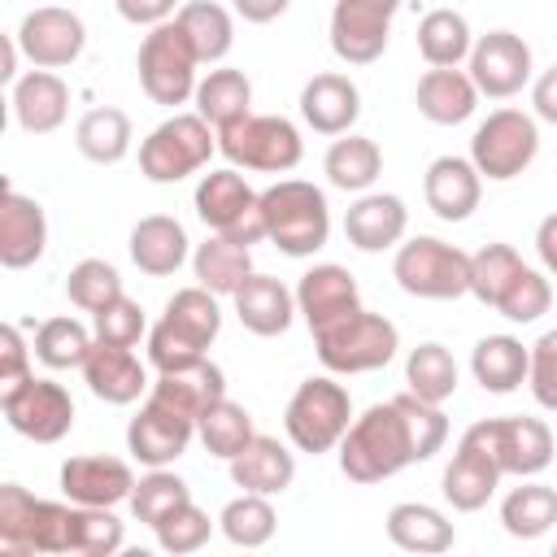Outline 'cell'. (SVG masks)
<instances>
[{
  "mask_svg": "<svg viewBox=\"0 0 557 557\" xmlns=\"http://www.w3.org/2000/svg\"><path fill=\"white\" fill-rule=\"evenodd\" d=\"M78 370H83V383L91 387V396L104 400V405H135L152 387L135 348H122V344H100L96 339Z\"/></svg>",
  "mask_w": 557,
  "mask_h": 557,
  "instance_id": "22",
  "label": "cell"
},
{
  "mask_svg": "<svg viewBox=\"0 0 557 557\" xmlns=\"http://www.w3.org/2000/svg\"><path fill=\"white\" fill-rule=\"evenodd\" d=\"M65 296H70V305H78L83 313H96V309H104L109 300L122 296V274H117L104 257H87V261H78V265L65 274Z\"/></svg>",
  "mask_w": 557,
  "mask_h": 557,
  "instance_id": "48",
  "label": "cell"
},
{
  "mask_svg": "<svg viewBox=\"0 0 557 557\" xmlns=\"http://www.w3.org/2000/svg\"><path fill=\"white\" fill-rule=\"evenodd\" d=\"M483 174L470 157H435L422 174V200L440 222H466L479 209Z\"/></svg>",
  "mask_w": 557,
  "mask_h": 557,
  "instance_id": "23",
  "label": "cell"
},
{
  "mask_svg": "<svg viewBox=\"0 0 557 557\" xmlns=\"http://www.w3.org/2000/svg\"><path fill=\"white\" fill-rule=\"evenodd\" d=\"M196 113L213 126V131H222V126H231V122H239L244 113H252V83H248V74L244 70H231V65H218V70H209L200 83H196Z\"/></svg>",
  "mask_w": 557,
  "mask_h": 557,
  "instance_id": "35",
  "label": "cell"
},
{
  "mask_svg": "<svg viewBox=\"0 0 557 557\" xmlns=\"http://www.w3.org/2000/svg\"><path fill=\"white\" fill-rule=\"evenodd\" d=\"M357 309H361V287H357V278L344 265L322 261V265L300 274V283H296V313L309 322V331L331 326V322H339V318H348Z\"/></svg>",
  "mask_w": 557,
  "mask_h": 557,
  "instance_id": "21",
  "label": "cell"
},
{
  "mask_svg": "<svg viewBox=\"0 0 557 557\" xmlns=\"http://www.w3.org/2000/svg\"><path fill=\"white\" fill-rule=\"evenodd\" d=\"M527 366H531V348L513 335H483L470 352V374L492 396L518 392L527 383Z\"/></svg>",
  "mask_w": 557,
  "mask_h": 557,
  "instance_id": "33",
  "label": "cell"
},
{
  "mask_svg": "<svg viewBox=\"0 0 557 557\" xmlns=\"http://www.w3.org/2000/svg\"><path fill=\"white\" fill-rule=\"evenodd\" d=\"M540 152V126L522 109H492L470 135V161L487 183L518 178Z\"/></svg>",
  "mask_w": 557,
  "mask_h": 557,
  "instance_id": "13",
  "label": "cell"
},
{
  "mask_svg": "<svg viewBox=\"0 0 557 557\" xmlns=\"http://www.w3.org/2000/svg\"><path fill=\"white\" fill-rule=\"evenodd\" d=\"M527 261L518 257L513 244H483L479 252H470V296L487 309H496V300L509 292V283L518 278Z\"/></svg>",
  "mask_w": 557,
  "mask_h": 557,
  "instance_id": "45",
  "label": "cell"
},
{
  "mask_svg": "<svg viewBox=\"0 0 557 557\" xmlns=\"http://www.w3.org/2000/svg\"><path fill=\"white\" fill-rule=\"evenodd\" d=\"M44 248H48L44 205L4 183V191H0V265L4 270H26L44 257Z\"/></svg>",
  "mask_w": 557,
  "mask_h": 557,
  "instance_id": "19",
  "label": "cell"
},
{
  "mask_svg": "<svg viewBox=\"0 0 557 557\" xmlns=\"http://www.w3.org/2000/svg\"><path fill=\"white\" fill-rule=\"evenodd\" d=\"M474 48V35H470V22L466 13L457 9H431L422 22H418V52L426 65H461Z\"/></svg>",
  "mask_w": 557,
  "mask_h": 557,
  "instance_id": "41",
  "label": "cell"
},
{
  "mask_svg": "<svg viewBox=\"0 0 557 557\" xmlns=\"http://www.w3.org/2000/svg\"><path fill=\"white\" fill-rule=\"evenodd\" d=\"M531 104H535V117L557 126V65L544 70L535 83H531Z\"/></svg>",
  "mask_w": 557,
  "mask_h": 557,
  "instance_id": "56",
  "label": "cell"
},
{
  "mask_svg": "<svg viewBox=\"0 0 557 557\" xmlns=\"http://www.w3.org/2000/svg\"><path fill=\"white\" fill-rule=\"evenodd\" d=\"M174 22L187 30V39H191L200 65H218V61L231 52V44H235V22H231V13H226L222 4H213V0H187V4L174 13Z\"/></svg>",
  "mask_w": 557,
  "mask_h": 557,
  "instance_id": "40",
  "label": "cell"
},
{
  "mask_svg": "<svg viewBox=\"0 0 557 557\" xmlns=\"http://www.w3.org/2000/svg\"><path fill=\"white\" fill-rule=\"evenodd\" d=\"M405 0H335L331 9V52L344 65H374L387 48L392 17Z\"/></svg>",
  "mask_w": 557,
  "mask_h": 557,
  "instance_id": "15",
  "label": "cell"
},
{
  "mask_svg": "<svg viewBox=\"0 0 557 557\" xmlns=\"http://www.w3.org/2000/svg\"><path fill=\"white\" fill-rule=\"evenodd\" d=\"M191 435H196V422L191 418H183L178 409H170L165 400H157V396H148L144 405H139V413L126 422V453L139 461V466H170V461H178L183 453H187V444H191Z\"/></svg>",
  "mask_w": 557,
  "mask_h": 557,
  "instance_id": "18",
  "label": "cell"
},
{
  "mask_svg": "<svg viewBox=\"0 0 557 557\" xmlns=\"http://www.w3.org/2000/svg\"><path fill=\"white\" fill-rule=\"evenodd\" d=\"M131 261L139 265V274L165 278L187 261V231L178 218L170 213H148L131 226Z\"/></svg>",
  "mask_w": 557,
  "mask_h": 557,
  "instance_id": "31",
  "label": "cell"
},
{
  "mask_svg": "<svg viewBox=\"0 0 557 557\" xmlns=\"http://www.w3.org/2000/svg\"><path fill=\"white\" fill-rule=\"evenodd\" d=\"M470 78L479 96L487 100H509L531 83V48L513 30H487L470 48Z\"/></svg>",
  "mask_w": 557,
  "mask_h": 557,
  "instance_id": "17",
  "label": "cell"
},
{
  "mask_svg": "<svg viewBox=\"0 0 557 557\" xmlns=\"http://www.w3.org/2000/svg\"><path fill=\"white\" fill-rule=\"evenodd\" d=\"M222 331V309L218 296L209 287H178L165 300V313L157 318V326H148V361L157 374L196 366L209 357V344Z\"/></svg>",
  "mask_w": 557,
  "mask_h": 557,
  "instance_id": "2",
  "label": "cell"
},
{
  "mask_svg": "<svg viewBox=\"0 0 557 557\" xmlns=\"http://www.w3.org/2000/svg\"><path fill=\"white\" fill-rule=\"evenodd\" d=\"M548 305H553V283L540 274V270H531V265H522L518 270V278L509 283V292L496 300V313L500 318H509V322H535V318H544L548 313Z\"/></svg>",
  "mask_w": 557,
  "mask_h": 557,
  "instance_id": "51",
  "label": "cell"
},
{
  "mask_svg": "<svg viewBox=\"0 0 557 557\" xmlns=\"http://www.w3.org/2000/svg\"><path fill=\"white\" fill-rule=\"evenodd\" d=\"M392 278L418 300H457L470 292V252L435 235H413L396 244Z\"/></svg>",
  "mask_w": 557,
  "mask_h": 557,
  "instance_id": "9",
  "label": "cell"
},
{
  "mask_svg": "<svg viewBox=\"0 0 557 557\" xmlns=\"http://www.w3.org/2000/svg\"><path fill=\"white\" fill-rule=\"evenodd\" d=\"M113 9H117V17L131 22V26H161V22H170L183 4H178V0H113Z\"/></svg>",
  "mask_w": 557,
  "mask_h": 557,
  "instance_id": "55",
  "label": "cell"
},
{
  "mask_svg": "<svg viewBox=\"0 0 557 557\" xmlns=\"http://www.w3.org/2000/svg\"><path fill=\"white\" fill-rule=\"evenodd\" d=\"M17 48L22 57L35 65V70H61V65H74L87 48V26L74 9H61V4H44V9H30L22 22H17Z\"/></svg>",
  "mask_w": 557,
  "mask_h": 557,
  "instance_id": "16",
  "label": "cell"
},
{
  "mask_svg": "<svg viewBox=\"0 0 557 557\" xmlns=\"http://www.w3.org/2000/svg\"><path fill=\"white\" fill-rule=\"evenodd\" d=\"M196 218L213 231V235H226L231 244H261L265 239V209H261V191L248 187V178L226 165V170H209L200 183H196Z\"/></svg>",
  "mask_w": 557,
  "mask_h": 557,
  "instance_id": "11",
  "label": "cell"
},
{
  "mask_svg": "<svg viewBox=\"0 0 557 557\" xmlns=\"http://www.w3.org/2000/svg\"><path fill=\"white\" fill-rule=\"evenodd\" d=\"M352 426V396L344 383H335L331 374H313L305 379L287 409H283V431L300 453H331L339 448L344 431Z\"/></svg>",
  "mask_w": 557,
  "mask_h": 557,
  "instance_id": "7",
  "label": "cell"
},
{
  "mask_svg": "<svg viewBox=\"0 0 557 557\" xmlns=\"http://www.w3.org/2000/svg\"><path fill=\"white\" fill-rule=\"evenodd\" d=\"M218 152L235 170H257V174H287L305 157V139L296 122L278 113H244L239 122L218 131Z\"/></svg>",
  "mask_w": 557,
  "mask_h": 557,
  "instance_id": "8",
  "label": "cell"
},
{
  "mask_svg": "<svg viewBox=\"0 0 557 557\" xmlns=\"http://www.w3.org/2000/svg\"><path fill=\"white\" fill-rule=\"evenodd\" d=\"M17 57H22L17 35H4V70H0V78H4V83H17Z\"/></svg>",
  "mask_w": 557,
  "mask_h": 557,
  "instance_id": "59",
  "label": "cell"
},
{
  "mask_svg": "<svg viewBox=\"0 0 557 557\" xmlns=\"http://www.w3.org/2000/svg\"><path fill=\"white\" fill-rule=\"evenodd\" d=\"M196 435H200V444H205L213 457L231 461L235 453L248 448V440L257 435V426H252V413H248L244 405H235L231 396H222V400H213V405L200 413Z\"/></svg>",
  "mask_w": 557,
  "mask_h": 557,
  "instance_id": "44",
  "label": "cell"
},
{
  "mask_svg": "<svg viewBox=\"0 0 557 557\" xmlns=\"http://www.w3.org/2000/svg\"><path fill=\"white\" fill-rule=\"evenodd\" d=\"M313 348H318V361L331 374H370V370H383L396 357L400 331L383 313L357 309V313H348L331 326H318Z\"/></svg>",
  "mask_w": 557,
  "mask_h": 557,
  "instance_id": "5",
  "label": "cell"
},
{
  "mask_svg": "<svg viewBox=\"0 0 557 557\" xmlns=\"http://www.w3.org/2000/svg\"><path fill=\"white\" fill-rule=\"evenodd\" d=\"M61 492L74 505H122L135 492V470L122 457H104V453H83L70 457L61 466Z\"/></svg>",
  "mask_w": 557,
  "mask_h": 557,
  "instance_id": "20",
  "label": "cell"
},
{
  "mask_svg": "<svg viewBox=\"0 0 557 557\" xmlns=\"http://www.w3.org/2000/svg\"><path fill=\"white\" fill-rule=\"evenodd\" d=\"M461 440L479 444L496 466L500 474H513V479H535L553 466V431L544 418H522V413H509V418H479L474 426L461 431Z\"/></svg>",
  "mask_w": 557,
  "mask_h": 557,
  "instance_id": "12",
  "label": "cell"
},
{
  "mask_svg": "<svg viewBox=\"0 0 557 557\" xmlns=\"http://www.w3.org/2000/svg\"><path fill=\"white\" fill-rule=\"evenodd\" d=\"M152 535H157L161 553L183 557V553H196V548H205V544H209L213 522H209V513H205L196 500H187V505H178L170 518H161V522L152 527Z\"/></svg>",
  "mask_w": 557,
  "mask_h": 557,
  "instance_id": "49",
  "label": "cell"
},
{
  "mask_svg": "<svg viewBox=\"0 0 557 557\" xmlns=\"http://www.w3.org/2000/svg\"><path fill=\"white\" fill-rule=\"evenodd\" d=\"M322 174H326V183L339 187V191H370L374 178L383 174V152H379L374 139L348 131V135H339V139L326 148Z\"/></svg>",
  "mask_w": 557,
  "mask_h": 557,
  "instance_id": "37",
  "label": "cell"
},
{
  "mask_svg": "<svg viewBox=\"0 0 557 557\" xmlns=\"http://www.w3.org/2000/svg\"><path fill=\"white\" fill-rule=\"evenodd\" d=\"M413 104H418V113H422L426 122H435V126H457V122H466V117L479 109V87H474L470 70L431 65V70L418 78Z\"/></svg>",
  "mask_w": 557,
  "mask_h": 557,
  "instance_id": "28",
  "label": "cell"
},
{
  "mask_svg": "<svg viewBox=\"0 0 557 557\" xmlns=\"http://www.w3.org/2000/svg\"><path fill=\"white\" fill-rule=\"evenodd\" d=\"M231 300H235V318L244 322V331H252L261 339L283 335L292 326V318H296V292L274 274H257L252 270Z\"/></svg>",
  "mask_w": 557,
  "mask_h": 557,
  "instance_id": "26",
  "label": "cell"
},
{
  "mask_svg": "<svg viewBox=\"0 0 557 557\" xmlns=\"http://www.w3.org/2000/svg\"><path fill=\"white\" fill-rule=\"evenodd\" d=\"M535 252H540L544 270L557 278V213H548V218L535 226Z\"/></svg>",
  "mask_w": 557,
  "mask_h": 557,
  "instance_id": "58",
  "label": "cell"
},
{
  "mask_svg": "<svg viewBox=\"0 0 557 557\" xmlns=\"http://www.w3.org/2000/svg\"><path fill=\"white\" fill-rule=\"evenodd\" d=\"M448 440V418L440 405L400 392L370 405L339 440V470L352 483H383L405 466L431 461Z\"/></svg>",
  "mask_w": 557,
  "mask_h": 557,
  "instance_id": "1",
  "label": "cell"
},
{
  "mask_svg": "<svg viewBox=\"0 0 557 557\" xmlns=\"http://www.w3.org/2000/svg\"><path fill=\"white\" fill-rule=\"evenodd\" d=\"M274 527H278V513H274L270 496H261V492H239L218 513V531L235 548H261V544H270L274 540Z\"/></svg>",
  "mask_w": 557,
  "mask_h": 557,
  "instance_id": "42",
  "label": "cell"
},
{
  "mask_svg": "<svg viewBox=\"0 0 557 557\" xmlns=\"http://www.w3.org/2000/svg\"><path fill=\"white\" fill-rule=\"evenodd\" d=\"M0 553L4 557H52L74 553V500H39L22 483L0 487Z\"/></svg>",
  "mask_w": 557,
  "mask_h": 557,
  "instance_id": "3",
  "label": "cell"
},
{
  "mask_svg": "<svg viewBox=\"0 0 557 557\" xmlns=\"http://www.w3.org/2000/svg\"><path fill=\"white\" fill-rule=\"evenodd\" d=\"M265 239L287 257H313L331 239V205L326 191L305 178H278L261 191Z\"/></svg>",
  "mask_w": 557,
  "mask_h": 557,
  "instance_id": "4",
  "label": "cell"
},
{
  "mask_svg": "<svg viewBox=\"0 0 557 557\" xmlns=\"http://www.w3.org/2000/svg\"><path fill=\"white\" fill-rule=\"evenodd\" d=\"M300 117L309 131L318 135H348L352 122L361 117V91L348 74H313L305 87H300Z\"/></svg>",
  "mask_w": 557,
  "mask_h": 557,
  "instance_id": "25",
  "label": "cell"
},
{
  "mask_svg": "<svg viewBox=\"0 0 557 557\" xmlns=\"http://www.w3.org/2000/svg\"><path fill=\"white\" fill-rule=\"evenodd\" d=\"M287 4H292V0H231V9H235L244 22H252V26H265V22L283 17Z\"/></svg>",
  "mask_w": 557,
  "mask_h": 557,
  "instance_id": "57",
  "label": "cell"
},
{
  "mask_svg": "<svg viewBox=\"0 0 557 557\" xmlns=\"http://www.w3.org/2000/svg\"><path fill=\"white\" fill-rule=\"evenodd\" d=\"M131 139H135L131 117H126L122 109H113V104L87 109V113L78 117V126H74V148H78L87 161H96V165H117V161L131 152Z\"/></svg>",
  "mask_w": 557,
  "mask_h": 557,
  "instance_id": "36",
  "label": "cell"
},
{
  "mask_svg": "<svg viewBox=\"0 0 557 557\" xmlns=\"http://www.w3.org/2000/svg\"><path fill=\"white\" fill-rule=\"evenodd\" d=\"M191 500V487L165 470V466H152L144 479H135V492H131V513L144 522V527H157L161 518H170L178 505Z\"/></svg>",
  "mask_w": 557,
  "mask_h": 557,
  "instance_id": "47",
  "label": "cell"
},
{
  "mask_svg": "<svg viewBox=\"0 0 557 557\" xmlns=\"http://www.w3.org/2000/svg\"><path fill=\"white\" fill-rule=\"evenodd\" d=\"M500 479H505L500 466H496L479 444L457 440V453H453V461L444 466L440 492H444V500H448L457 513H474V509H483V505L496 496Z\"/></svg>",
  "mask_w": 557,
  "mask_h": 557,
  "instance_id": "27",
  "label": "cell"
},
{
  "mask_svg": "<svg viewBox=\"0 0 557 557\" xmlns=\"http://www.w3.org/2000/svg\"><path fill=\"white\" fill-rule=\"evenodd\" d=\"M126 531L104 505H74V553L83 557H113Z\"/></svg>",
  "mask_w": 557,
  "mask_h": 557,
  "instance_id": "50",
  "label": "cell"
},
{
  "mask_svg": "<svg viewBox=\"0 0 557 557\" xmlns=\"http://www.w3.org/2000/svg\"><path fill=\"white\" fill-rule=\"evenodd\" d=\"M527 387L540 409L557 413V331H544L531 344V366H527Z\"/></svg>",
  "mask_w": 557,
  "mask_h": 557,
  "instance_id": "53",
  "label": "cell"
},
{
  "mask_svg": "<svg viewBox=\"0 0 557 557\" xmlns=\"http://www.w3.org/2000/svg\"><path fill=\"white\" fill-rule=\"evenodd\" d=\"M218 152V131L200 113H174L148 131L139 144V174L148 183H183L187 174L205 170Z\"/></svg>",
  "mask_w": 557,
  "mask_h": 557,
  "instance_id": "10",
  "label": "cell"
},
{
  "mask_svg": "<svg viewBox=\"0 0 557 557\" xmlns=\"http://www.w3.org/2000/svg\"><path fill=\"white\" fill-rule=\"evenodd\" d=\"M148 396H157V400H165L170 409H178L183 418L200 422V413H205L213 400L226 396V374H222V366H213V361L205 357V361H196V366L157 374L152 387H148Z\"/></svg>",
  "mask_w": 557,
  "mask_h": 557,
  "instance_id": "32",
  "label": "cell"
},
{
  "mask_svg": "<svg viewBox=\"0 0 557 557\" xmlns=\"http://www.w3.org/2000/svg\"><path fill=\"white\" fill-rule=\"evenodd\" d=\"M91 335L100 344H122V348H135L144 335H148V322H144V309L139 300H131L126 292L117 300H109L104 309L91 313Z\"/></svg>",
  "mask_w": 557,
  "mask_h": 557,
  "instance_id": "52",
  "label": "cell"
},
{
  "mask_svg": "<svg viewBox=\"0 0 557 557\" xmlns=\"http://www.w3.org/2000/svg\"><path fill=\"white\" fill-rule=\"evenodd\" d=\"M70 113V87L52 70H30L13 83V117L26 135H52Z\"/></svg>",
  "mask_w": 557,
  "mask_h": 557,
  "instance_id": "29",
  "label": "cell"
},
{
  "mask_svg": "<svg viewBox=\"0 0 557 557\" xmlns=\"http://www.w3.org/2000/svg\"><path fill=\"white\" fill-rule=\"evenodd\" d=\"M0 413H4V422L17 435H26L35 444H57L74 426V400H70V392L57 379H35V374L22 379L17 387H4L0 392Z\"/></svg>",
  "mask_w": 557,
  "mask_h": 557,
  "instance_id": "14",
  "label": "cell"
},
{
  "mask_svg": "<svg viewBox=\"0 0 557 557\" xmlns=\"http://www.w3.org/2000/svg\"><path fill=\"white\" fill-rule=\"evenodd\" d=\"M405 383H409L413 396H422V400H431V405H444V400L457 392L461 374H457L453 352H448L444 344L426 339V344H418V348L409 352V361H405Z\"/></svg>",
  "mask_w": 557,
  "mask_h": 557,
  "instance_id": "43",
  "label": "cell"
},
{
  "mask_svg": "<svg viewBox=\"0 0 557 557\" xmlns=\"http://www.w3.org/2000/svg\"><path fill=\"white\" fill-rule=\"evenodd\" d=\"M553 557H557V544H553Z\"/></svg>",
  "mask_w": 557,
  "mask_h": 557,
  "instance_id": "60",
  "label": "cell"
},
{
  "mask_svg": "<svg viewBox=\"0 0 557 557\" xmlns=\"http://www.w3.org/2000/svg\"><path fill=\"white\" fill-rule=\"evenodd\" d=\"M30 352H35V348H26L22 331H17L13 322H4V326H0V392H4V387H17L22 379L35 374V370H30Z\"/></svg>",
  "mask_w": 557,
  "mask_h": 557,
  "instance_id": "54",
  "label": "cell"
},
{
  "mask_svg": "<svg viewBox=\"0 0 557 557\" xmlns=\"http://www.w3.org/2000/svg\"><path fill=\"white\" fill-rule=\"evenodd\" d=\"M387 540L405 553H448L457 531L453 522L435 509V505H422V500H400L387 509Z\"/></svg>",
  "mask_w": 557,
  "mask_h": 557,
  "instance_id": "34",
  "label": "cell"
},
{
  "mask_svg": "<svg viewBox=\"0 0 557 557\" xmlns=\"http://www.w3.org/2000/svg\"><path fill=\"white\" fill-rule=\"evenodd\" d=\"M409 209L392 191H361L344 213V235L357 252H387L405 239Z\"/></svg>",
  "mask_w": 557,
  "mask_h": 557,
  "instance_id": "24",
  "label": "cell"
},
{
  "mask_svg": "<svg viewBox=\"0 0 557 557\" xmlns=\"http://www.w3.org/2000/svg\"><path fill=\"white\" fill-rule=\"evenodd\" d=\"M196 48L187 39V30L170 17L161 26H148V35L139 39V52H135V70H139V87L152 104H187L196 96Z\"/></svg>",
  "mask_w": 557,
  "mask_h": 557,
  "instance_id": "6",
  "label": "cell"
},
{
  "mask_svg": "<svg viewBox=\"0 0 557 557\" xmlns=\"http://www.w3.org/2000/svg\"><path fill=\"white\" fill-rule=\"evenodd\" d=\"M226 466H231V483L239 492H261V496H278L296 479V457L274 435H252L248 448L235 453Z\"/></svg>",
  "mask_w": 557,
  "mask_h": 557,
  "instance_id": "30",
  "label": "cell"
},
{
  "mask_svg": "<svg viewBox=\"0 0 557 557\" xmlns=\"http://www.w3.org/2000/svg\"><path fill=\"white\" fill-rule=\"evenodd\" d=\"M91 344H96V335H91L78 318H48V322H39L30 348H35V357H39L48 370H74V366L87 361Z\"/></svg>",
  "mask_w": 557,
  "mask_h": 557,
  "instance_id": "46",
  "label": "cell"
},
{
  "mask_svg": "<svg viewBox=\"0 0 557 557\" xmlns=\"http://www.w3.org/2000/svg\"><path fill=\"white\" fill-rule=\"evenodd\" d=\"M191 270H196V283L209 287L213 296H235L252 274V248L231 244L226 235H209L205 244H196Z\"/></svg>",
  "mask_w": 557,
  "mask_h": 557,
  "instance_id": "38",
  "label": "cell"
},
{
  "mask_svg": "<svg viewBox=\"0 0 557 557\" xmlns=\"http://www.w3.org/2000/svg\"><path fill=\"white\" fill-rule=\"evenodd\" d=\"M500 527L513 540H540L557 527V487L522 479V487H513L500 500Z\"/></svg>",
  "mask_w": 557,
  "mask_h": 557,
  "instance_id": "39",
  "label": "cell"
}]
</instances>
